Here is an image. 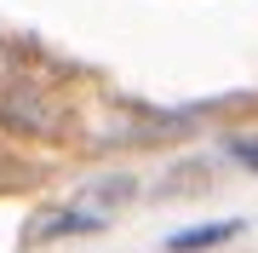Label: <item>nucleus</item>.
Returning a JSON list of instances; mask_svg holds the SVG:
<instances>
[{
  "instance_id": "f257e3e1",
  "label": "nucleus",
  "mask_w": 258,
  "mask_h": 253,
  "mask_svg": "<svg viewBox=\"0 0 258 253\" xmlns=\"http://www.w3.org/2000/svg\"><path fill=\"white\" fill-rule=\"evenodd\" d=\"M230 236H241V219H218V225H201V230H184V236H172V253H201V247H218V242H230Z\"/></svg>"
},
{
  "instance_id": "f03ea898",
  "label": "nucleus",
  "mask_w": 258,
  "mask_h": 253,
  "mask_svg": "<svg viewBox=\"0 0 258 253\" xmlns=\"http://www.w3.org/2000/svg\"><path fill=\"white\" fill-rule=\"evenodd\" d=\"M230 150H235V161H241V167H258V138H235Z\"/></svg>"
}]
</instances>
